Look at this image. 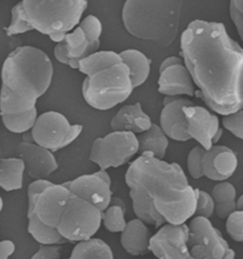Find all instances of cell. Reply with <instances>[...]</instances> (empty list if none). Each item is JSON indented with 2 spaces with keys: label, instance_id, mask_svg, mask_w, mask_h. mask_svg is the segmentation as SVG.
Here are the masks:
<instances>
[{
  "label": "cell",
  "instance_id": "cell-16",
  "mask_svg": "<svg viewBox=\"0 0 243 259\" xmlns=\"http://www.w3.org/2000/svg\"><path fill=\"white\" fill-rule=\"evenodd\" d=\"M16 152L24 162L25 173L34 181L46 180L58 169L53 153L34 143H20L16 147Z\"/></svg>",
  "mask_w": 243,
  "mask_h": 259
},
{
  "label": "cell",
  "instance_id": "cell-40",
  "mask_svg": "<svg viewBox=\"0 0 243 259\" xmlns=\"http://www.w3.org/2000/svg\"><path fill=\"white\" fill-rule=\"evenodd\" d=\"M222 259H235V251L229 247L225 251Z\"/></svg>",
  "mask_w": 243,
  "mask_h": 259
},
{
  "label": "cell",
  "instance_id": "cell-34",
  "mask_svg": "<svg viewBox=\"0 0 243 259\" xmlns=\"http://www.w3.org/2000/svg\"><path fill=\"white\" fill-rule=\"evenodd\" d=\"M222 125L224 128L230 131L234 136L239 140L243 139V110L240 109L236 112L223 116Z\"/></svg>",
  "mask_w": 243,
  "mask_h": 259
},
{
  "label": "cell",
  "instance_id": "cell-38",
  "mask_svg": "<svg viewBox=\"0 0 243 259\" xmlns=\"http://www.w3.org/2000/svg\"><path fill=\"white\" fill-rule=\"evenodd\" d=\"M15 251V245L14 241L5 239L0 241V259H9Z\"/></svg>",
  "mask_w": 243,
  "mask_h": 259
},
{
  "label": "cell",
  "instance_id": "cell-29",
  "mask_svg": "<svg viewBox=\"0 0 243 259\" xmlns=\"http://www.w3.org/2000/svg\"><path fill=\"white\" fill-rule=\"evenodd\" d=\"M126 213L120 206L109 205L102 212V224L110 233H120L126 229L128 221H126Z\"/></svg>",
  "mask_w": 243,
  "mask_h": 259
},
{
  "label": "cell",
  "instance_id": "cell-32",
  "mask_svg": "<svg viewBox=\"0 0 243 259\" xmlns=\"http://www.w3.org/2000/svg\"><path fill=\"white\" fill-rule=\"evenodd\" d=\"M197 191V202H196V210L195 217H201L205 219H210L215 212V202L212 197L207 192L200 189Z\"/></svg>",
  "mask_w": 243,
  "mask_h": 259
},
{
  "label": "cell",
  "instance_id": "cell-14",
  "mask_svg": "<svg viewBox=\"0 0 243 259\" xmlns=\"http://www.w3.org/2000/svg\"><path fill=\"white\" fill-rule=\"evenodd\" d=\"M158 92L169 97L195 96V84L182 57L170 56L161 62L159 69Z\"/></svg>",
  "mask_w": 243,
  "mask_h": 259
},
{
  "label": "cell",
  "instance_id": "cell-36",
  "mask_svg": "<svg viewBox=\"0 0 243 259\" xmlns=\"http://www.w3.org/2000/svg\"><path fill=\"white\" fill-rule=\"evenodd\" d=\"M62 247L59 245H41L30 259H60Z\"/></svg>",
  "mask_w": 243,
  "mask_h": 259
},
{
  "label": "cell",
  "instance_id": "cell-3",
  "mask_svg": "<svg viewBox=\"0 0 243 259\" xmlns=\"http://www.w3.org/2000/svg\"><path fill=\"white\" fill-rule=\"evenodd\" d=\"M53 77L51 58L42 50L20 46L11 52L1 69L0 115L31 110L50 89Z\"/></svg>",
  "mask_w": 243,
  "mask_h": 259
},
{
  "label": "cell",
  "instance_id": "cell-42",
  "mask_svg": "<svg viewBox=\"0 0 243 259\" xmlns=\"http://www.w3.org/2000/svg\"><path fill=\"white\" fill-rule=\"evenodd\" d=\"M23 142L24 143H33L32 138H31V134H30V131L23 134Z\"/></svg>",
  "mask_w": 243,
  "mask_h": 259
},
{
  "label": "cell",
  "instance_id": "cell-4",
  "mask_svg": "<svg viewBox=\"0 0 243 259\" xmlns=\"http://www.w3.org/2000/svg\"><path fill=\"white\" fill-rule=\"evenodd\" d=\"M182 1H126L122 20L129 34L161 48L177 38L182 16Z\"/></svg>",
  "mask_w": 243,
  "mask_h": 259
},
{
  "label": "cell",
  "instance_id": "cell-11",
  "mask_svg": "<svg viewBox=\"0 0 243 259\" xmlns=\"http://www.w3.org/2000/svg\"><path fill=\"white\" fill-rule=\"evenodd\" d=\"M187 227V245L195 258L222 259L229 244L210 220L195 217Z\"/></svg>",
  "mask_w": 243,
  "mask_h": 259
},
{
  "label": "cell",
  "instance_id": "cell-25",
  "mask_svg": "<svg viewBox=\"0 0 243 259\" xmlns=\"http://www.w3.org/2000/svg\"><path fill=\"white\" fill-rule=\"evenodd\" d=\"M68 259H114L109 245L100 238L76 243Z\"/></svg>",
  "mask_w": 243,
  "mask_h": 259
},
{
  "label": "cell",
  "instance_id": "cell-33",
  "mask_svg": "<svg viewBox=\"0 0 243 259\" xmlns=\"http://www.w3.org/2000/svg\"><path fill=\"white\" fill-rule=\"evenodd\" d=\"M204 152H205V149L201 146L197 145L188 154L187 169L190 176L194 180H198L204 177L202 169H201V158H202Z\"/></svg>",
  "mask_w": 243,
  "mask_h": 259
},
{
  "label": "cell",
  "instance_id": "cell-21",
  "mask_svg": "<svg viewBox=\"0 0 243 259\" xmlns=\"http://www.w3.org/2000/svg\"><path fill=\"white\" fill-rule=\"evenodd\" d=\"M122 61L128 67L133 90L146 82L150 73L151 61L145 54L134 49L120 53Z\"/></svg>",
  "mask_w": 243,
  "mask_h": 259
},
{
  "label": "cell",
  "instance_id": "cell-17",
  "mask_svg": "<svg viewBox=\"0 0 243 259\" xmlns=\"http://www.w3.org/2000/svg\"><path fill=\"white\" fill-rule=\"evenodd\" d=\"M237 163V157L231 148L225 145H213L202 154V174L208 180L225 182L235 173Z\"/></svg>",
  "mask_w": 243,
  "mask_h": 259
},
{
  "label": "cell",
  "instance_id": "cell-24",
  "mask_svg": "<svg viewBox=\"0 0 243 259\" xmlns=\"http://www.w3.org/2000/svg\"><path fill=\"white\" fill-rule=\"evenodd\" d=\"M25 165L20 158L0 159V188L7 192L23 187Z\"/></svg>",
  "mask_w": 243,
  "mask_h": 259
},
{
  "label": "cell",
  "instance_id": "cell-30",
  "mask_svg": "<svg viewBox=\"0 0 243 259\" xmlns=\"http://www.w3.org/2000/svg\"><path fill=\"white\" fill-rule=\"evenodd\" d=\"M211 197L215 204L234 202L236 199V190L232 183L220 182L214 186Z\"/></svg>",
  "mask_w": 243,
  "mask_h": 259
},
{
  "label": "cell",
  "instance_id": "cell-2",
  "mask_svg": "<svg viewBox=\"0 0 243 259\" xmlns=\"http://www.w3.org/2000/svg\"><path fill=\"white\" fill-rule=\"evenodd\" d=\"M126 183L129 188L143 191L167 224H185L195 214L197 191L176 162L141 154L130 163Z\"/></svg>",
  "mask_w": 243,
  "mask_h": 259
},
{
  "label": "cell",
  "instance_id": "cell-43",
  "mask_svg": "<svg viewBox=\"0 0 243 259\" xmlns=\"http://www.w3.org/2000/svg\"><path fill=\"white\" fill-rule=\"evenodd\" d=\"M222 134H223V130L222 128H220V130L218 131V133L216 134V136L214 137V140H213V145H216L219 141H220V138L222 136Z\"/></svg>",
  "mask_w": 243,
  "mask_h": 259
},
{
  "label": "cell",
  "instance_id": "cell-6",
  "mask_svg": "<svg viewBox=\"0 0 243 259\" xmlns=\"http://www.w3.org/2000/svg\"><path fill=\"white\" fill-rule=\"evenodd\" d=\"M132 92L129 69L123 62L91 71L82 85L84 99L97 110L113 108L129 99Z\"/></svg>",
  "mask_w": 243,
  "mask_h": 259
},
{
  "label": "cell",
  "instance_id": "cell-7",
  "mask_svg": "<svg viewBox=\"0 0 243 259\" xmlns=\"http://www.w3.org/2000/svg\"><path fill=\"white\" fill-rule=\"evenodd\" d=\"M103 27L97 16H86L63 41L54 47L55 59L71 69H78L79 62L98 52Z\"/></svg>",
  "mask_w": 243,
  "mask_h": 259
},
{
  "label": "cell",
  "instance_id": "cell-31",
  "mask_svg": "<svg viewBox=\"0 0 243 259\" xmlns=\"http://www.w3.org/2000/svg\"><path fill=\"white\" fill-rule=\"evenodd\" d=\"M225 227L229 236L238 243L243 241V211L236 210L231 213L227 219Z\"/></svg>",
  "mask_w": 243,
  "mask_h": 259
},
{
  "label": "cell",
  "instance_id": "cell-19",
  "mask_svg": "<svg viewBox=\"0 0 243 259\" xmlns=\"http://www.w3.org/2000/svg\"><path fill=\"white\" fill-rule=\"evenodd\" d=\"M151 119L143 110L142 105L136 103L122 107L110 121V127L113 131H125L133 134H141L149 130Z\"/></svg>",
  "mask_w": 243,
  "mask_h": 259
},
{
  "label": "cell",
  "instance_id": "cell-22",
  "mask_svg": "<svg viewBox=\"0 0 243 259\" xmlns=\"http://www.w3.org/2000/svg\"><path fill=\"white\" fill-rule=\"evenodd\" d=\"M137 140L139 145L138 153H140V155L148 153L158 160H164L169 141L158 124L152 123L151 127L144 133H141Z\"/></svg>",
  "mask_w": 243,
  "mask_h": 259
},
{
  "label": "cell",
  "instance_id": "cell-12",
  "mask_svg": "<svg viewBox=\"0 0 243 259\" xmlns=\"http://www.w3.org/2000/svg\"><path fill=\"white\" fill-rule=\"evenodd\" d=\"M188 227L182 225H163L152 235L149 251L155 259H197L190 252L187 245Z\"/></svg>",
  "mask_w": 243,
  "mask_h": 259
},
{
  "label": "cell",
  "instance_id": "cell-28",
  "mask_svg": "<svg viewBox=\"0 0 243 259\" xmlns=\"http://www.w3.org/2000/svg\"><path fill=\"white\" fill-rule=\"evenodd\" d=\"M28 232L40 245H63L67 241L55 228L48 227L34 218H28Z\"/></svg>",
  "mask_w": 243,
  "mask_h": 259
},
{
  "label": "cell",
  "instance_id": "cell-10",
  "mask_svg": "<svg viewBox=\"0 0 243 259\" xmlns=\"http://www.w3.org/2000/svg\"><path fill=\"white\" fill-rule=\"evenodd\" d=\"M139 149L137 136L130 132L112 131L104 137L97 138L91 146L90 160L100 170L120 167L127 164Z\"/></svg>",
  "mask_w": 243,
  "mask_h": 259
},
{
  "label": "cell",
  "instance_id": "cell-41",
  "mask_svg": "<svg viewBox=\"0 0 243 259\" xmlns=\"http://www.w3.org/2000/svg\"><path fill=\"white\" fill-rule=\"evenodd\" d=\"M235 206H236V210L243 211V196L236 198V199H235Z\"/></svg>",
  "mask_w": 243,
  "mask_h": 259
},
{
  "label": "cell",
  "instance_id": "cell-26",
  "mask_svg": "<svg viewBox=\"0 0 243 259\" xmlns=\"http://www.w3.org/2000/svg\"><path fill=\"white\" fill-rule=\"evenodd\" d=\"M121 62L123 61L120 54L112 51H102L96 52L79 62L77 69L81 73L88 75L91 71Z\"/></svg>",
  "mask_w": 243,
  "mask_h": 259
},
{
  "label": "cell",
  "instance_id": "cell-37",
  "mask_svg": "<svg viewBox=\"0 0 243 259\" xmlns=\"http://www.w3.org/2000/svg\"><path fill=\"white\" fill-rule=\"evenodd\" d=\"M236 211L235 201L229 202V203H220L215 204V212L217 217L220 220H226L228 217L232 213Z\"/></svg>",
  "mask_w": 243,
  "mask_h": 259
},
{
  "label": "cell",
  "instance_id": "cell-5",
  "mask_svg": "<svg viewBox=\"0 0 243 259\" xmlns=\"http://www.w3.org/2000/svg\"><path fill=\"white\" fill-rule=\"evenodd\" d=\"M27 31H37L60 43L80 23L87 0H23L18 2Z\"/></svg>",
  "mask_w": 243,
  "mask_h": 259
},
{
  "label": "cell",
  "instance_id": "cell-44",
  "mask_svg": "<svg viewBox=\"0 0 243 259\" xmlns=\"http://www.w3.org/2000/svg\"><path fill=\"white\" fill-rule=\"evenodd\" d=\"M3 206H4V202H3V199H2L1 196H0V213H1L2 209H3Z\"/></svg>",
  "mask_w": 243,
  "mask_h": 259
},
{
  "label": "cell",
  "instance_id": "cell-9",
  "mask_svg": "<svg viewBox=\"0 0 243 259\" xmlns=\"http://www.w3.org/2000/svg\"><path fill=\"white\" fill-rule=\"evenodd\" d=\"M83 131V125L71 124L66 116L56 111L38 115L30 130L34 144L56 152L73 143Z\"/></svg>",
  "mask_w": 243,
  "mask_h": 259
},
{
  "label": "cell",
  "instance_id": "cell-20",
  "mask_svg": "<svg viewBox=\"0 0 243 259\" xmlns=\"http://www.w3.org/2000/svg\"><path fill=\"white\" fill-rule=\"evenodd\" d=\"M151 232L147 225L138 219L128 222L121 233L120 242L124 250L132 256L144 255L149 252Z\"/></svg>",
  "mask_w": 243,
  "mask_h": 259
},
{
  "label": "cell",
  "instance_id": "cell-39",
  "mask_svg": "<svg viewBox=\"0 0 243 259\" xmlns=\"http://www.w3.org/2000/svg\"><path fill=\"white\" fill-rule=\"evenodd\" d=\"M109 205L120 206V207L123 208L124 210H126V211H127V205H126L125 201H124L122 198H118V197H115V196H112L111 200H110V204H109Z\"/></svg>",
  "mask_w": 243,
  "mask_h": 259
},
{
  "label": "cell",
  "instance_id": "cell-13",
  "mask_svg": "<svg viewBox=\"0 0 243 259\" xmlns=\"http://www.w3.org/2000/svg\"><path fill=\"white\" fill-rule=\"evenodd\" d=\"M62 184L72 195L95 206L101 212H104L109 206L113 196L111 180L106 171L99 170L93 174L80 176L75 180Z\"/></svg>",
  "mask_w": 243,
  "mask_h": 259
},
{
  "label": "cell",
  "instance_id": "cell-15",
  "mask_svg": "<svg viewBox=\"0 0 243 259\" xmlns=\"http://www.w3.org/2000/svg\"><path fill=\"white\" fill-rule=\"evenodd\" d=\"M182 112L190 139L195 140L206 151L209 150L213 146L214 137L220 128L219 117L194 103L183 107Z\"/></svg>",
  "mask_w": 243,
  "mask_h": 259
},
{
  "label": "cell",
  "instance_id": "cell-8",
  "mask_svg": "<svg viewBox=\"0 0 243 259\" xmlns=\"http://www.w3.org/2000/svg\"><path fill=\"white\" fill-rule=\"evenodd\" d=\"M101 225L98 208L71 194L56 230L67 242L79 243L93 238Z\"/></svg>",
  "mask_w": 243,
  "mask_h": 259
},
{
  "label": "cell",
  "instance_id": "cell-27",
  "mask_svg": "<svg viewBox=\"0 0 243 259\" xmlns=\"http://www.w3.org/2000/svg\"><path fill=\"white\" fill-rule=\"evenodd\" d=\"M4 126L10 132L15 134H24L29 132L37 119V108L34 107L27 112L19 114L0 115Z\"/></svg>",
  "mask_w": 243,
  "mask_h": 259
},
{
  "label": "cell",
  "instance_id": "cell-35",
  "mask_svg": "<svg viewBox=\"0 0 243 259\" xmlns=\"http://www.w3.org/2000/svg\"><path fill=\"white\" fill-rule=\"evenodd\" d=\"M229 13L232 21L235 24L240 39H243V1L232 0L229 5Z\"/></svg>",
  "mask_w": 243,
  "mask_h": 259
},
{
  "label": "cell",
  "instance_id": "cell-23",
  "mask_svg": "<svg viewBox=\"0 0 243 259\" xmlns=\"http://www.w3.org/2000/svg\"><path fill=\"white\" fill-rule=\"evenodd\" d=\"M129 196L132 200V208L138 220L143 221L146 225H152L160 228L167 224L164 219L157 213L151 200L147 198L144 192L135 187L129 188Z\"/></svg>",
  "mask_w": 243,
  "mask_h": 259
},
{
  "label": "cell",
  "instance_id": "cell-1",
  "mask_svg": "<svg viewBox=\"0 0 243 259\" xmlns=\"http://www.w3.org/2000/svg\"><path fill=\"white\" fill-rule=\"evenodd\" d=\"M181 54L198 89L196 97L222 116L242 109V48L224 24L192 21L182 32Z\"/></svg>",
  "mask_w": 243,
  "mask_h": 259
},
{
  "label": "cell",
  "instance_id": "cell-18",
  "mask_svg": "<svg viewBox=\"0 0 243 259\" xmlns=\"http://www.w3.org/2000/svg\"><path fill=\"white\" fill-rule=\"evenodd\" d=\"M192 103L183 97L166 96L164 108L159 116V126L168 139L177 142H187L191 140L187 133V124L182 108Z\"/></svg>",
  "mask_w": 243,
  "mask_h": 259
}]
</instances>
